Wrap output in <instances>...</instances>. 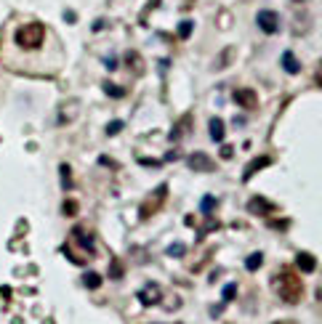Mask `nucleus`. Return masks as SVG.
Instances as JSON below:
<instances>
[{"mask_svg": "<svg viewBox=\"0 0 322 324\" xmlns=\"http://www.w3.org/2000/svg\"><path fill=\"white\" fill-rule=\"evenodd\" d=\"M314 82H317V85L322 88V61L317 64V69H314Z\"/></svg>", "mask_w": 322, "mask_h": 324, "instance_id": "nucleus-21", "label": "nucleus"}, {"mask_svg": "<svg viewBox=\"0 0 322 324\" xmlns=\"http://www.w3.org/2000/svg\"><path fill=\"white\" fill-rule=\"evenodd\" d=\"M64 213H67V215H75V213H78V205H75V202H67V205H64Z\"/></svg>", "mask_w": 322, "mask_h": 324, "instance_id": "nucleus-22", "label": "nucleus"}, {"mask_svg": "<svg viewBox=\"0 0 322 324\" xmlns=\"http://www.w3.org/2000/svg\"><path fill=\"white\" fill-rule=\"evenodd\" d=\"M272 284H274V290L280 292V298L285 300V303H298V300H301L304 284H301V279H298L293 271H282V274H277V276L272 279Z\"/></svg>", "mask_w": 322, "mask_h": 324, "instance_id": "nucleus-1", "label": "nucleus"}, {"mask_svg": "<svg viewBox=\"0 0 322 324\" xmlns=\"http://www.w3.org/2000/svg\"><path fill=\"white\" fill-rule=\"evenodd\" d=\"M200 207H203V213H205V215H211V213H213V207H216V197H203Z\"/></svg>", "mask_w": 322, "mask_h": 324, "instance_id": "nucleus-17", "label": "nucleus"}, {"mask_svg": "<svg viewBox=\"0 0 322 324\" xmlns=\"http://www.w3.org/2000/svg\"><path fill=\"white\" fill-rule=\"evenodd\" d=\"M192 29H195V24H192V21H187V19L179 21V37H181V40H187V37L192 35Z\"/></svg>", "mask_w": 322, "mask_h": 324, "instance_id": "nucleus-16", "label": "nucleus"}, {"mask_svg": "<svg viewBox=\"0 0 322 324\" xmlns=\"http://www.w3.org/2000/svg\"><path fill=\"white\" fill-rule=\"evenodd\" d=\"M43 37H45V24H40V21H27V24H21L16 29L13 40H16L19 48L35 51V48H40V45H43Z\"/></svg>", "mask_w": 322, "mask_h": 324, "instance_id": "nucleus-2", "label": "nucleus"}, {"mask_svg": "<svg viewBox=\"0 0 322 324\" xmlns=\"http://www.w3.org/2000/svg\"><path fill=\"white\" fill-rule=\"evenodd\" d=\"M221 157L229 160V157H232V149H229V146H224V149H221Z\"/></svg>", "mask_w": 322, "mask_h": 324, "instance_id": "nucleus-25", "label": "nucleus"}, {"mask_svg": "<svg viewBox=\"0 0 322 324\" xmlns=\"http://www.w3.org/2000/svg\"><path fill=\"white\" fill-rule=\"evenodd\" d=\"M282 69H285L288 75H298V72H301V61H298L290 51H285V53H282Z\"/></svg>", "mask_w": 322, "mask_h": 324, "instance_id": "nucleus-10", "label": "nucleus"}, {"mask_svg": "<svg viewBox=\"0 0 322 324\" xmlns=\"http://www.w3.org/2000/svg\"><path fill=\"white\" fill-rule=\"evenodd\" d=\"M229 56H234V51H232V48H226L224 53H221V59L216 61V67H213V69H224V64H226V59H229Z\"/></svg>", "mask_w": 322, "mask_h": 324, "instance_id": "nucleus-19", "label": "nucleus"}, {"mask_svg": "<svg viewBox=\"0 0 322 324\" xmlns=\"http://www.w3.org/2000/svg\"><path fill=\"white\" fill-rule=\"evenodd\" d=\"M266 165H272V157H266V154H264V157H258V160H253L250 165L245 167V173H242V181H248L253 173H258V170H261V167H266Z\"/></svg>", "mask_w": 322, "mask_h": 324, "instance_id": "nucleus-9", "label": "nucleus"}, {"mask_svg": "<svg viewBox=\"0 0 322 324\" xmlns=\"http://www.w3.org/2000/svg\"><path fill=\"white\" fill-rule=\"evenodd\" d=\"M165 197H168V186L163 183V186H157V189H155V191H152V194L147 197V202H144V207H141V218H147V215L157 213L160 207H163Z\"/></svg>", "mask_w": 322, "mask_h": 324, "instance_id": "nucleus-3", "label": "nucleus"}, {"mask_svg": "<svg viewBox=\"0 0 322 324\" xmlns=\"http://www.w3.org/2000/svg\"><path fill=\"white\" fill-rule=\"evenodd\" d=\"M107 69H117V61H114V59H107Z\"/></svg>", "mask_w": 322, "mask_h": 324, "instance_id": "nucleus-26", "label": "nucleus"}, {"mask_svg": "<svg viewBox=\"0 0 322 324\" xmlns=\"http://www.w3.org/2000/svg\"><path fill=\"white\" fill-rule=\"evenodd\" d=\"M296 266H298V271H301V274H312L314 268H317V260H314L309 252H298V255H296Z\"/></svg>", "mask_w": 322, "mask_h": 324, "instance_id": "nucleus-8", "label": "nucleus"}, {"mask_svg": "<svg viewBox=\"0 0 322 324\" xmlns=\"http://www.w3.org/2000/svg\"><path fill=\"white\" fill-rule=\"evenodd\" d=\"M112 276H114V279H117V276H120V263H117V260H114V263H112Z\"/></svg>", "mask_w": 322, "mask_h": 324, "instance_id": "nucleus-24", "label": "nucleus"}, {"mask_svg": "<svg viewBox=\"0 0 322 324\" xmlns=\"http://www.w3.org/2000/svg\"><path fill=\"white\" fill-rule=\"evenodd\" d=\"M120 130H122V122L120 120H112L109 125H107V136H117Z\"/></svg>", "mask_w": 322, "mask_h": 324, "instance_id": "nucleus-18", "label": "nucleus"}, {"mask_svg": "<svg viewBox=\"0 0 322 324\" xmlns=\"http://www.w3.org/2000/svg\"><path fill=\"white\" fill-rule=\"evenodd\" d=\"M248 210L256 213V215H266V213L274 210V205L269 202V199H264V197H253L250 202H248Z\"/></svg>", "mask_w": 322, "mask_h": 324, "instance_id": "nucleus-7", "label": "nucleus"}, {"mask_svg": "<svg viewBox=\"0 0 322 324\" xmlns=\"http://www.w3.org/2000/svg\"><path fill=\"white\" fill-rule=\"evenodd\" d=\"M104 93L112 96V98H122V96H125V88L114 85V82H104Z\"/></svg>", "mask_w": 322, "mask_h": 324, "instance_id": "nucleus-13", "label": "nucleus"}, {"mask_svg": "<svg viewBox=\"0 0 322 324\" xmlns=\"http://www.w3.org/2000/svg\"><path fill=\"white\" fill-rule=\"evenodd\" d=\"M277 324H290V322H277Z\"/></svg>", "mask_w": 322, "mask_h": 324, "instance_id": "nucleus-27", "label": "nucleus"}, {"mask_svg": "<svg viewBox=\"0 0 322 324\" xmlns=\"http://www.w3.org/2000/svg\"><path fill=\"white\" fill-rule=\"evenodd\" d=\"M234 101L240 104L242 109H256L258 98H256V93H253L250 88H237V90H234Z\"/></svg>", "mask_w": 322, "mask_h": 324, "instance_id": "nucleus-6", "label": "nucleus"}, {"mask_svg": "<svg viewBox=\"0 0 322 324\" xmlns=\"http://www.w3.org/2000/svg\"><path fill=\"white\" fill-rule=\"evenodd\" d=\"M125 64L131 67L136 75L141 72V56H139V53H136V51H128V53H125Z\"/></svg>", "mask_w": 322, "mask_h": 324, "instance_id": "nucleus-12", "label": "nucleus"}, {"mask_svg": "<svg viewBox=\"0 0 322 324\" xmlns=\"http://www.w3.org/2000/svg\"><path fill=\"white\" fill-rule=\"evenodd\" d=\"M234 292H237L234 284H226V287H224V295H221V298H224V303H229V300L234 298Z\"/></svg>", "mask_w": 322, "mask_h": 324, "instance_id": "nucleus-20", "label": "nucleus"}, {"mask_svg": "<svg viewBox=\"0 0 322 324\" xmlns=\"http://www.w3.org/2000/svg\"><path fill=\"white\" fill-rule=\"evenodd\" d=\"M261 263H264V255H261V252H256V255H250L248 260H245V268H248V271H256Z\"/></svg>", "mask_w": 322, "mask_h": 324, "instance_id": "nucleus-15", "label": "nucleus"}, {"mask_svg": "<svg viewBox=\"0 0 322 324\" xmlns=\"http://www.w3.org/2000/svg\"><path fill=\"white\" fill-rule=\"evenodd\" d=\"M181 252H184V247H181V244H173V247H171V255H176V258H179Z\"/></svg>", "mask_w": 322, "mask_h": 324, "instance_id": "nucleus-23", "label": "nucleus"}, {"mask_svg": "<svg viewBox=\"0 0 322 324\" xmlns=\"http://www.w3.org/2000/svg\"><path fill=\"white\" fill-rule=\"evenodd\" d=\"M83 282H86V287H88V290H96L99 284H102V274H96V271H88L86 276H83Z\"/></svg>", "mask_w": 322, "mask_h": 324, "instance_id": "nucleus-14", "label": "nucleus"}, {"mask_svg": "<svg viewBox=\"0 0 322 324\" xmlns=\"http://www.w3.org/2000/svg\"><path fill=\"white\" fill-rule=\"evenodd\" d=\"M208 133H211L213 141H224V122H221L218 117H213L208 122Z\"/></svg>", "mask_w": 322, "mask_h": 324, "instance_id": "nucleus-11", "label": "nucleus"}, {"mask_svg": "<svg viewBox=\"0 0 322 324\" xmlns=\"http://www.w3.org/2000/svg\"><path fill=\"white\" fill-rule=\"evenodd\" d=\"M189 167L192 170H200V173H211V170H216V162H213L208 154L195 152V154H189Z\"/></svg>", "mask_w": 322, "mask_h": 324, "instance_id": "nucleus-5", "label": "nucleus"}, {"mask_svg": "<svg viewBox=\"0 0 322 324\" xmlns=\"http://www.w3.org/2000/svg\"><path fill=\"white\" fill-rule=\"evenodd\" d=\"M256 24H258V29L261 32H266V35H274V32H280V16L274 11H269V8H264V11H258V16H256Z\"/></svg>", "mask_w": 322, "mask_h": 324, "instance_id": "nucleus-4", "label": "nucleus"}]
</instances>
